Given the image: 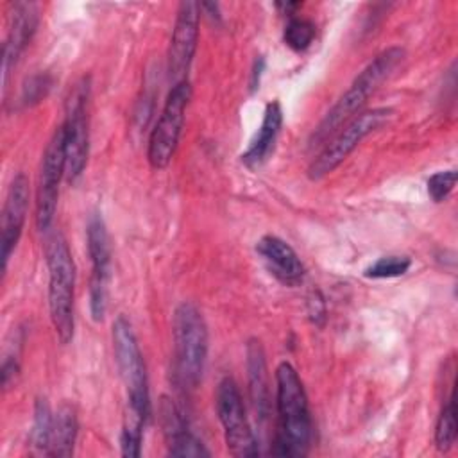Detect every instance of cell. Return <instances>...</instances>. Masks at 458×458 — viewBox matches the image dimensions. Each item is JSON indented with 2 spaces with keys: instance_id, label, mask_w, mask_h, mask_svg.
Returning <instances> with one entry per match:
<instances>
[{
  "instance_id": "obj_19",
  "label": "cell",
  "mask_w": 458,
  "mask_h": 458,
  "mask_svg": "<svg viewBox=\"0 0 458 458\" xmlns=\"http://www.w3.org/2000/svg\"><path fill=\"white\" fill-rule=\"evenodd\" d=\"M79 422L77 413L73 406L61 404L57 411L54 413V424H52V437H50V447L47 456H72L73 445L77 440Z\"/></svg>"
},
{
  "instance_id": "obj_10",
  "label": "cell",
  "mask_w": 458,
  "mask_h": 458,
  "mask_svg": "<svg viewBox=\"0 0 458 458\" xmlns=\"http://www.w3.org/2000/svg\"><path fill=\"white\" fill-rule=\"evenodd\" d=\"M66 175V152H64V129L63 123L54 131L48 140L39 170L38 195H36V227L38 231H48L57 208L59 184Z\"/></svg>"
},
{
  "instance_id": "obj_3",
  "label": "cell",
  "mask_w": 458,
  "mask_h": 458,
  "mask_svg": "<svg viewBox=\"0 0 458 458\" xmlns=\"http://www.w3.org/2000/svg\"><path fill=\"white\" fill-rule=\"evenodd\" d=\"M174 361L175 377L186 390H193L202 379L208 360V326L193 302H181L174 311Z\"/></svg>"
},
{
  "instance_id": "obj_7",
  "label": "cell",
  "mask_w": 458,
  "mask_h": 458,
  "mask_svg": "<svg viewBox=\"0 0 458 458\" xmlns=\"http://www.w3.org/2000/svg\"><path fill=\"white\" fill-rule=\"evenodd\" d=\"M190 97L191 86L188 81L172 84L163 111L148 138L147 159L154 170L166 168L177 150Z\"/></svg>"
},
{
  "instance_id": "obj_11",
  "label": "cell",
  "mask_w": 458,
  "mask_h": 458,
  "mask_svg": "<svg viewBox=\"0 0 458 458\" xmlns=\"http://www.w3.org/2000/svg\"><path fill=\"white\" fill-rule=\"evenodd\" d=\"M86 242L91 259L89 311L95 322H102L107 311V292L111 281V243L106 222L100 213H93L88 218Z\"/></svg>"
},
{
  "instance_id": "obj_18",
  "label": "cell",
  "mask_w": 458,
  "mask_h": 458,
  "mask_svg": "<svg viewBox=\"0 0 458 458\" xmlns=\"http://www.w3.org/2000/svg\"><path fill=\"white\" fill-rule=\"evenodd\" d=\"M247 370H249V390L250 399L259 419L268 415V381H267V361L261 342L252 338L247 344Z\"/></svg>"
},
{
  "instance_id": "obj_1",
  "label": "cell",
  "mask_w": 458,
  "mask_h": 458,
  "mask_svg": "<svg viewBox=\"0 0 458 458\" xmlns=\"http://www.w3.org/2000/svg\"><path fill=\"white\" fill-rule=\"evenodd\" d=\"M277 429L270 447L277 456H306L311 445V415L308 397L297 370L283 361L276 369Z\"/></svg>"
},
{
  "instance_id": "obj_29",
  "label": "cell",
  "mask_w": 458,
  "mask_h": 458,
  "mask_svg": "<svg viewBox=\"0 0 458 458\" xmlns=\"http://www.w3.org/2000/svg\"><path fill=\"white\" fill-rule=\"evenodd\" d=\"M261 68H263V59L256 61V68L252 72V82H250V89L254 91L256 88H259V73H261Z\"/></svg>"
},
{
  "instance_id": "obj_4",
  "label": "cell",
  "mask_w": 458,
  "mask_h": 458,
  "mask_svg": "<svg viewBox=\"0 0 458 458\" xmlns=\"http://www.w3.org/2000/svg\"><path fill=\"white\" fill-rule=\"evenodd\" d=\"M48 267V311L54 331L61 344L73 338V297H75V263L66 240L54 234L47 245Z\"/></svg>"
},
{
  "instance_id": "obj_14",
  "label": "cell",
  "mask_w": 458,
  "mask_h": 458,
  "mask_svg": "<svg viewBox=\"0 0 458 458\" xmlns=\"http://www.w3.org/2000/svg\"><path fill=\"white\" fill-rule=\"evenodd\" d=\"M258 254L267 263L270 274L279 279L283 284L293 286L299 284L304 277V265L297 252L279 236L267 234L256 243Z\"/></svg>"
},
{
  "instance_id": "obj_15",
  "label": "cell",
  "mask_w": 458,
  "mask_h": 458,
  "mask_svg": "<svg viewBox=\"0 0 458 458\" xmlns=\"http://www.w3.org/2000/svg\"><path fill=\"white\" fill-rule=\"evenodd\" d=\"M38 5L30 2L14 4V13L11 16V29L4 47V84L7 82V75L11 68L20 59L21 52L32 39L38 27Z\"/></svg>"
},
{
  "instance_id": "obj_5",
  "label": "cell",
  "mask_w": 458,
  "mask_h": 458,
  "mask_svg": "<svg viewBox=\"0 0 458 458\" xmlns=\"http://www.w3.org/2000/svg\"><path fill=\"white\" fill-rule=\"evenodd\" d=\"M114 361L127 392V410L136 411L145 420L150 415V394L145 361L131 322L120 315L113 322Z\"/></svg>"
},
{
  "instance_id": "obj_8",
  "label": "cell",
  "mask_w": 458,
  "mask_h": 458,
  "mask_svg": "<svg viewBox=\"0 0 458 458\" xmlns=\"http://www.w3.org/2000/svg\"><path fill=\"white\" fill-rule=\"evenodd\" d=\"M216 413L224 428V440L227 451L236 458L259 454L256 437L245 415L242 394L231 377H224L216 386Z\"/></svg>"
},
{
  "instance_id": "obj_6",
  "label": "cell",
  "mask_w": 458,
  "mask_h": 458,
  "mask_svg": "<svg viewBox=\"0 0 458 458\" xmlns=\"http://www.w3.org/2000/svg\"><path fill=\"white\" fill-rule=\"evenodd\" d=\"M392 116V109L388 107H374L363 113H358L351 118L344 127H340L329 143L318 152V156L311 161L308 168V177L311 181H320L329 175L335 168H338L347 156L374 131H377L388 118Z\"/></svg>"
},
{
  "instance_id": "obj_2",
  "label": "cell",
  "mask_w": 458,
  "mask_h": 458,
  "mask_svg": "<svg viewBox=\"0 0 458 458\" xmlns=\"http://www.w3.org/2000/svg\"><path fill=\"white\" fill-rule=\"evenodd\" d=\"M404 50L401 47H388L379 52L351 82L345 93L335 102L326 113L311 136V145H322L331 138L342 125L360 113L367 104L369 97L392 75L397 64L403 61Z\"/></svg>"
},
{
  "instance_id": "obj_9",
  "label": "cell",
  "mask_w": 458,
  "mask_h": 458,
  "mask_svg": "<svg viewBox=\"0 0 458 458\" xmlns=\"http://www.w3.org/2000/svg\"><path fill=\"white\" fill-rule=\"evenodd\" d=\"M88 98H89V82L82 79L72 89L66 100V116L63 122L64 129V152H66V179L75 182L88 161L89 148V123H88Z\"/></svg>"
},
{
  "instance_id": "obj_21",
  "label": "cell",
  "mask_w": 458,
  "mask_h": 458,
  "mask_svg": "<svg viewBox=\"0 0 458 458\" xmlns=\"http://www.w3.org/2000/svg\"><path fill=\"white\" fill-rule=\"evenodd\" d=\"M456 431H458L456 401H454V390H451L449 397L444 401V406L440 410L437 428H435V444L440 453H445L454 445Z\"/></svg>"
},
{
  "instance_id": "obj_12",
  "label": "cell",
  "mask_w": 458,
  "mask_h": 458,
  "mask_svg": "<svg viewBox=\"0 0 458 458\" xmlns=\"http://www.w3.org/2000/svg\"><path fill=\"white\" fill-rule=\"evenodd\" d=\"M200 5L191 0H184L177 7L175 23L172 29L168 47V77L172 84L188 81V70L193 61L199 41Z\"/></svg>"
},
{
  "instance_id": "obj_16",
  "label": "cell",
  "mask_w": 458,
  "mask_h": 458,
  "mask_svg": "<svg viewBox=\"0 0 458 458\" xmlns=\"http://www.w3.org/2000/svg\"><path fill=\"white\" fill-rule=\"evenodd\" d=\"M163 428L168 442V453L172 456H209L206 445L190 431L188 424L177 411V408L166 397L161 403Z\"/></svg>"
},
{
  "instance_id": "obj_22",
  "label": "cell",
  "mask_w": 458,
  "mask_h": 458,
  "mask_svg": "<svg viewBox=\"0 0 458 458\" xmlns=\"http://www.w3.org/2000/svg\"><path fill=\"white\" fill-rule=\"evenodd\" d=\"M145 419L138 415L132 410H127L123 429L120 435V445H122V454L129 458H138L141 454V438H143V428H145Z\"/></svg>"
},
{
  "instance_id": "obj_20",
  "label": "cell",
  "mask_w": 458,
  "mask_h": 458,
  "mask_svg": "<svg viewBox=\"0 0 458 458\" xmlns=\"http://www.w3.org/2000/svg\"><path fill=\"white\" fill-rule=\"evenodd\" d=\"M52 424H54V413L50 411L47 399H38L34 406L32 428L29 433V444L34 454H48Z\"/></svg>"
},
{
  "instance_id": "obj_23",
  "label": "cell",
  "mask_w": 458,
  "mask_h": 458,
  "mask_svg": "<svg viewBox=\"0 0 458 458\" xmlns=\"http://www.w3.org/2000/svg\"><path fill=\"white\" fill-rule=\"evenodd\" d=\"M315 38V25L306 18L290 16V20L284 25L283 39L288 48L293 52H304Z\"/></svg>"
},
{
  "instance_id": "obj_25",
  "label": "cell",
  "mask_w": 458,
  "mask_h": 458,
  "mask_svg": "<svg viewBox=\"0 0 458 458\" xmlns=\"http://www.w3.org/2000/svg\"><path fill=\"white\" fill-rule=\"evenodd\" d=\"M456 184V170H440L428 179V195L433 202H442L449 197Z\"/></svg>"
},
{
  "instance_id": "obj_24",
  "label": "cell",
  "mask_w": 458,
  "mask_h": 458,
  "mask_svg": "<svg viewBox=\"0 0 458 458\" xmlns=\"http://www.w3.org/2000/svg\"><path fill=\"white\" fill-rule=\"evenodd\" d=\"M411 267L410 258L406 256H383L376 259L372 265H369L363 272L369 279H392L404 276Z\"/></svg>"
},
{
  "instance_id": "obj_27",
  "label": "cell",
  "mask_w": 458,
  "mask_h": 458,
  "mask_svg": "<svg viewBox=\"0 0 458 458\" xmlns=\"http://www.w3.org/2000/svg\"><path fill=\"white\" fill-rule=\"evenodd\" d=\"M18 370H20V367H18L16 358H5L4 360V363H2V385H4V388H7L14 381Z\"/></svg>"
},
{
  "instance_id": "obj_13",
  "label": "cell",
  "mask_w": 458,
  "mask_h": 458,
  "mask_svg": "<svg viewBox=\"0 0 458 458\" xmlns=\"http://www.w3.org/2000/svg\"><path fill=\"white\" fill-rule=\"evenodd\" d=\"M27 209H29V179L25 174L18 172L7 188L4 209H2V224H0L2 272H5L9 258L20 242L25 218H27Z\"/></svg>"
},
{
  "instance_id": "obj_17",
  "label": "cell",
  "mask_w": 458,
  "mask_h": 458,
  "mask_svg": "<svg viewBox=\"0 0 458 458\" xmlns=\"http://www.w3.org/2000/svg\"><path fill=\"white\" fill-rule=\"evenodd\" d=\"M281 125H283L281 104L277 100H272L265 107L263 120H261V125H259L256 136L252 138L247 150L242 154V163L247 165L249 168L263 165L274 152Z\"/></svg>"
},
{
  "instance_id": "obj_26",
  "label": "cell",
  "mask_w": 458,
  "mask_h": 458,
  "mask_svg": "<svg viewBox=\"0 0 458 458\" xmlns=\"http://www.w3.org/2000/svg\"><path fill=\"white\" fill-rule=\"evenodd\" d=\"M52 88V79L48 75H34L32 79H29V82L23 86L21 91V102L25 106H32L36 102H39L41 98H45L48 95Z\"/></svg>"
},
{
  "instance_id": "obj_28",
  "label": "cell",
  "mask_w": 458,
  "mask_h": 458,
  "mask_svg": "<svg viewBox=\"0 0 458 458\" xmlns=\"http://www.w3.org/2000/svg\"><path fill=\"white\" fill-rule=\"evenodd\" d=\"M279 9H283V13L284 14H288V16H293V13H295V9H299L301 7V4L299 2H279V4H276Z\"/></svg>"
}]
</instances>
